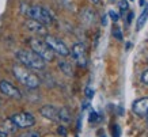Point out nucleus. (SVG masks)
<instances>
[{
  "mask_svg": "<svg viewBox=\"0 0 148 137\" xmlns=\"http://www.w3.org/2000/svg\"><path fill=\"white\" fill-rule=\"evenodd\" d=\"M101 137H106V136H105V133H103V134H102V133H101Z\"/></svg>",
  "mask_w": 148,
  "mask_h": 137,
  "instance_id": "c85d7f7f",
  "label": "nucleus"
},
{
  "mask_svg": "<svg viewBox=\"0 0 148 137\" xmlns=\"http://www.w3.org/2000/svg\"><path fill=\"white\" fill-rule=\"evenodd\" d=\"M25 26L27 27V30L32 31V33H36L38 36H46L45 25H42L41 22H37L34 19H27Z\"/></svg>",
  "mask_w": 148,
  "mask_h": 137,
  "instance_id": "9b49d317",
  "label": "nucleus"
},
{
  "mask_svg": "<svg viewBox=\"0 0 148 137\" xmlns=\"http://www.w3.org/2000/svg\"><path fill=\"white\" fill-rule=\"evenodd\" d=\"M58 68L61 69L63 73H65L67 76H72L73 75V68L68 61H60L58 62Z\"/></svg>",
  "mask_w": 148,
  "mask_h": 137,
  "instance_id": "4468645a",
  "label": "nucleus"
},
{
  "mask_svg": "<svg viewBox=\"0 0 148 137\" xmlns=\"http://www.w3.org/2000/svg\"><path fill=\"white\" fill-rule=\"evenodd\" d=\"M106 18H108L106 15H103V16H102V25H103V26H106V23H108V19H106Z\"/></svg>",
  "mask_w": 148,
  "mask_h": 137,
  "instance_id": "b1692460",
  "label": "nucleus"
},
{
  "mask_svg": "<svg viewBox=\"0 0 148 137\" xmlns=\"http://www.w3.org/2000/svg\"><path fill=\"white\" fill-rule=\"evenodd\" d=\"M0 92L4 94L5 97L12 98V99H21L22 98V92L16 88L14 84H11L7 80H1L0 82Z\"/></svg>",
  "mask_w": 148,
  "mask_h": 137,
  "instance_id": "6e6552de",
  "label": "nucleus"
},
{
  "mask_svg": "<svg viewBox=\"0 0 148 137\" xmlns=\"http://www.w3.org/2000/svg\"><path fill=\"white\" fill-rule=\"evenodd\" d=\"M12 72H14V76L23 84L29 88H37L40 86V77L33 73L27 69L25 65H14L12 66Z\"/></svg>",
  "mask_w": 148,
  "mask_h": 137,
  "instance_id": "f257e3e1",
  "label": "nucleus"
},
{
  "mask_svg": "<svg viewBox=\"0 0 148 137\" xmlns=\"http://www.w3.org/2000/svg\"><path fill=\"white\" fill-rule=\"evenodd\" d=\"M23 14L27 15L30 19H34L37 22H41L42 25H50L53 23V15L50 14L48 8H44L41 5H32L27 8H22Z\"/></svg>",
  "mask_w": 148,
  "mask_h": 137,
  "instance_id": "7ed1b4c3",
  "label": "nucleus"
},
{
  "mask_svg": "<svg viewBox=\"0 0 148 137\" xmlns=\"http://www.w3.org/2000/svg\"><path fill=\"white\" fill-rule=\"evenodd\" d=\"M113 36H114V38L118 41H122L124 40V37H122V33H121V29L120 27H113Z\"/></svg>",
  "mask_w": 148,
  "mask_h": 137,
  "instance_id": "2eb2a0df",
  "label": "nucleus"
},
{
  "mask_svg": "<svg viewBox=\"0 0 148 137\" xmlns=\"http://www.w3.org/2000/svg\"><path fill=\"white\" fill-rule=\"evenodd\" d=\"M86 97L88 98V99H91V98L94 97V90H91L90 87H87V88H86Z\"/></svg>",
  "mask_w": 148,
  "mask_h": 137,
  "instance_id": "4be33fe9",
  "label": "nucleus"
},
{
  "mask_svg": "<svg viewBox=\"0 0 148 137\" xmlns=\"http://www.w3.org/2000/svg\"><path fill=\"white\" fill-rule=\"evenodd\" d=\"M109 16H110V19L113 22H118V19H120V15L117 12H114V11H109Z\"/></svg>",
  "mask_w": 148,
  "mask_h": 137,
  "instance_id": "a211bd4d",
  "label": "nucleus"
},
{
  "mask_svg": "<svg viewBox=\"0 0 148 137\" xmlns=\"http://www.w3.org/2000/svg\"><path fill=\"white\" fill-rule=\"evenodd\" d=\"M16 58L26 68H32V69H44L45 68V61L33 50H23V49L18 50Z\"/></svg>",
  "mask_w": 148,
  "mask_h": 137,
  "instance_id": "f03ea898",
  "label": "nucleus"
},
{
  "mask_svg": "<svg viewBox=\"0 0 148 137\" xmlns=\"http://www.w3.org/2000/svg\"><path fill=\"white\" fill-rule=\"evenodd\" d=\"M21 137H41V134L38 132H27L25 134H22Z\"/></svg>",
  "mask_w": 148,
  "mask_h": 137,
  "instance_id": "aec40b11",
  "label": "nucleus"
},
{
  "mask_svg": "<svg viewBox=\"0 0 148 137\" xmlns=\"http://www.w3.org/2000/svg\"><path fill=\"white\" fill-rule=\"evenodd\" d=\"M141 83H144L145 86H148V69L147 71H144L143 75H141Z\"/></svg>",
  "mask_w": 148,
  "mask_h": 137,
  "instance_id": "412c9836",
  "label": "nucleus"
},
{
  "mask_svg": "<svg viewBox=\"0 0 148 137\" xmlns=\"http://www.w3.org/2000/svg\"><path fill=\"white\" fill-rule=\"evenodd\" d=\"M112 133H113V137H121V128L117 124H114L112 128Z\"/></svg>",
  "mask_w": 148,
  "mask_h": 137,
  "instance_id": "f3484780",
  "label": "nucleus"
},
{
  "mask_svg": "<svg viewBox=\"0 0 148 137\" xmlns=\"http://www.w3.org/2000/svg\"><path fill=\"white\" fill-rule=\"evenodd\" d=\"M57 132H58V134H61L63 137L67 136V130H65V126H58Z\"/></svg>",
  "mask_w": 148,
  "mask_h": 137,
  "instance_id": "5701e85b",
  "label": "nucleus"
},
{
  "mask_svg": "<svg viewBox=\"0 0 148 137\" xmlns=\"http://www.w3.org/2000/svg\"><path fill=\"white\" fill-rule=\"evenodd\" d=\"M98 119H99L98 114H97V113H95V111L92 110V111L90 113V118H88V121H90V122H97Z\"/></svg>",
  "mask_w": 148,
  "mask_h": 137,
  "instance_id": "6ab92c4d",
  "label": "nucleus"
},
{
  "mask_svg": "<svg viewBox=\"0 0 148 137\" xmlns=\"http://www.w3.org/2000/svg\"><path fill=\"white\" fill-rule=\"evenodd\" d=\"M91 1H92V3H95V4H97V3H99L101 0H91Z\"/></svg>",
  "mask_w": 148,
  "mask_h": 137,
  "instance_id": "cd10ccee",
  "label": "nucleus"
},
{
  "mask_svg": "<svg viewBox=\"0 0 148 137\" xmlns=\"http://www.w3.org/2000/svg\"><path fill=\"white\" fill-rule=\"evenodd\" d=\"M40 113L42 117L50 119V121H54V122H58V114H60V109L56 106H52V105H45L40 109Z\"/></svg>",
  "mask_w": 148,
  "mask_h": 137,
  "instance_id": "9d476101",
  "label": "nucleus"
},
{
  "mask_svg": "<svg viewBox=\"0 0 148 137\" xmlns=\"http://www.w3.org/2000/svg\"><path fill=\"white\" fill-rule=\"evenodd\" d=\"M58 122L61 124H69L71 122V113L67 107H61L60 109V114H58Z\"/></svg>",
  "mask_w": 148,
  "mask_h": 137,
  "instance_id": "ddd939ff",
  "label": "nucleus"
},
{
  "mask_svg": "<svg viewBox=\"0 0 148 137\" xmlns=\"http://www.w3.org/2000/svg\"><path fill=\"white\" fill-rule=\"evenodd\" d=\"M72 57L76 60V62L80 66H86L87 62H88V57H87V50H86V46L83 44H75L71 49Z\"/></svg>",
  "mask_w": 148,
  "mask_h": 137,
  "instance_id": "0eeeda50",
  "label": "nucleus"
},
{
  "mask_svg": "<svg viewBox=\"0 0 148 137\" xmlns=\"http://www.w3.org/2000/svg\"><path fill=\"white\" fill-rule=\"evenodd\" d=\"M132 111L139 117H145L148 114V97L136 99L132 103Z\"/></svg>",
  "mask_w": 148,
  "mask_h": 137,
  "instance_id": "1a4fd4ad",
  "label": "nucleus"
},
{
  "mask_svg": "<svg viewBox=\"0 0 148 137\" xmlns=\"http://www.w3.org/2000/svg\"><path fill=\"white\" fill-rule=\"evenodd\" d=\"M132 18H133V12H129V15H128V23L132 22Z\"/></svg>",
  "mask_w": 148,
  "mask_h": 137,
  "instance_id": "a878e982",
  "label": "nucleus"
},
{
  "mask_svg": "<svg viewBox=\"0 0 148 137\" xmlns=\"http://www.w3.org/2000/svg\"><path fill=\"white\" fill-rule=\"evenodd\" d=\"M118 5H120V12H121V15H124V14L128 11V7H129V4H128V0H121Z\"/></svg>",
  "mask_w": 148,
  "mask_h": 137,
  "instance_id": "dca6fc26",
  "label": "nucleus"
},
{
  "mask_svg": "<svg viewBox=\"0 0 148 137\" xmlns=\"http://www.w3.org/2000/svg\"><path fill=\"white\" fill-rule=\"evenodd\" d=\"M0 137H8V133L4 130H0Z\"/></svg>",
  "mask_w": 148,
  "mask_h": 137,
  "instance_id": "393cba45",
  "label": "nucleus"
},
{
  "mask_svg": "<svg viewBox=\"0 0 148 137\" xmlns=\"http://www.w3.org/2000/svg\"><path fill=\"white\" fill-rule=\"evenodd\" d=\"M147 19H148V4L145 5V8L143 10V12L140 14V16L136 21V29L141 30L144 27V25H145V22H147Z\"/></svg>",
  "mask_w": 148,
  "mask_h": 137,
  "instance_id": "f8f14e48",
  "label": "nucleus"
},
{
  "mask_svg": "<svg viewBox=\"0 0 148 137\" xmlns=\"http://www.w3.org/2000/svg\"><path fill=\"white\" fill-rule=\"evenodd\" d=\"M45 42L49 45L50 49L53 50L54 53L60 54V56H68V54L71 53V50L68 49V46L64 44L60 38H56V37H53V36L46 34L45 36Z\"/></svg>",
  "mask_w": 148,
  "mask_h": 137,
  "instance_id": "423d86ee",
  "label": "nucleus"
},
{
  "mask_svg": "<svg viewBox=\"0 0 148 137\" xmlns=\"http://www.w3.org/2000/svg\"><path fill=\"white\" fill-rule=\"evenodd\" d=\"M10 119L15 124L16 128H21V129H27V128H30V126H33V125L36 124V118H34L30 113H25V111L11 115Z\"/></svg>",
  "mask_w": 148,
  "mask_h": 137,
  "instance_id": "39448f33",
  "label": "nucleus"
},
{
  "mask_svg": "<svg viewBox=\"0 0 148 137\" xmlns=\"http://www.w3.org/2000/svg\"><path fill=\"white\" fill-rule=\"evenodd\" d=\"M29 45H30V48H32L33 52H36L45 62H50L54 60L56 53L50 49V46L46 44L45 41L37 40V38H32V40L29 41Z\"/></svg>",
  "mask_w": 148,
  "mask_h": 137,
  "instance_id": "20e7f679",
  "label": "nucleus"
},
{
  "mask_svg": "<svg viewBox=\"0 0 148 137\" xmlns=\"http://www.w3.org/2000/svg\"><path fill=\"white\" fill-rule=\"evenodd\" d=\"M145 117H147V124H148V114H147V115H145Z\"/></svg>",
  "mask_w": 148,
  "mask_h": 137,
  "instance_id": "c756f323",
  "label": "nucleus"
},
{
  "mask_svg": "<svg viewBox=\"0 0 148 137\" xmlns=\"http://www.w3.org/2000/svg\"><path fill=\"white\" fill-rule=\"evenodd\" d=\"M118 114H122V107H118Z\"/></svg>",
  "mask_w": 148,
  "mask_h": 137,
  "instance_id": "bb28decb",
  "label": "nucleus"
}]
</instances>
